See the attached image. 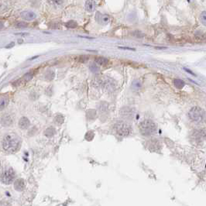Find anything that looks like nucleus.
I'll use <instances>...</instances> for the list:
<instances>
[{"mask_svg":"<svg viewBox=\"0 0 206 206\" xmlns=\"http://www.w3.org/2000/svg\"><path fill=\"white\" fill-rule=\"evenodd\" d=\"M98 110L103 113V112H106L108 109V103L105 102H102L98 104Z\"/></svg>","mask_w":206,"mask_h":206,"instance_id":"19","label":"nucleus"},{"mask_svg":"<svg viewBox=\"0 0 206 206\" xmlns=\"http://www.w3.org/2000/svg\"><path fill=\"white\" fill-rule=\"evenodd\" d=\"M120 115L122 119L128 120H132L134 117L135 113L133 108L128 107V106H125L123 108L120 109Z\"/></svg>","mask_w":206,"mask_h":206,"instance_id":"7","label":"nucleus"},{"mask_svg":"<svg viewBox=\"0 0 206 206\" xmlns=\"http://www.w3.org/2000/svg\"><path fill=\"white\" fill-rule=\"evenodd\" d=\"M113 130L119 137H126L132 133V127L124 121H119L113 125Z\"/></svg>","mask_w":206,"mask_h":206,"instance_id":"3","label":"nucleus"},{"mask_svg":"<svg viewBox=\"0 0 206 206\" xmlns=\"http://www.w3.org/2000/svg\"><path fill=\"white\" fill-rule=\"evenodd\" d=\"M102 87L108 91H113L116 88V82L108 77H103Z\"/></svg>","mask_w":206,"mask_h":206,"instance_id":"6","label":"nucleus"},{"mask_svg":"<svg viewBox=\"0 0 206 206\" xmlns=\"http://www.w3.org/2000/svg\"><path fill=\"white\" fill-rule=\"evenodd\" d=\"M141 87V82L138 79H135L133 82H132V88L133 89H138Z\"/></svg>","mask_w":206,"mask_h":206,"instance_id":"23","label":"nucleus"},{"mask_svg":"<svg viewBox=\"0 0 206 206\" xmlns=\"http://www.w3.org/2000/svg\"><path fill=\"white\" fill-rule=\"evenodd\" d=\"M1 122H2V125L3 126H10L12 124L13 119H12V117L10 114H5L2 116Z\"/></svg>","mask_w":206,"mask_h":206,"instance_id":"10","label":"nucleus"},{"mask_svg":"<svg viewBox=\"0 0 206 206\" xmlns=\"http://www.w3.org/2000/svg\"><path fill=\"white\" fill-rule=\"evenodd\" d=\"M95 60L96 64H98V65H102V66L106 65L108 63V59L104 57H97Z\"/></svg>","mask_w":206,"mask_h":206,"instance_id":"17","label":"nucleus"},{"mask_svg":"<svg viewBox=\"0 0 206 206\" xmlns=\"http://www.w3.org/2000/svg\"><path fill=\"white\" fill-rule=\"evenodd\" d=\"M119 49L121 50H132V51H136L135 48H131V47H118Z\"/></svg>","mask_w":206,"mask_h":206,"instance_id":"29","label":"nucleus"},{"mask_svg":"<svg viewBox=\"0 0 206 206\" xmlns=\"http://www.w3.org/2000/svg\"><path fill=\"white\" fill-rule=\"evenodd\" d=\"M15 189L18 192H22L25 188V182L23 179H17L14 182Z\"/></svg>","mask_w":206,"mask_h":206,"instance_id":"14","label":"nucleus"},{"mask_svg":"<svg viewBox=\"0 0 206 206\" xmlns=\"http://www.w3.org/2000/svg\"><path fill=\"white\" fill-rule=\"evenodd\" d=\"M91 84L94 88L96 89H99L101 87H102L103 84V77H95L92 82H91Z\"/></svg>","mask_w":206,"mask_h":206,"instance_id":"13","label":"nucleus"},{"mask_svg":"<svg viewBox=\"0 0 206 206\" xmlns=\"http://www.w3.org/2000/svg\"><path fill=\"white\" fill-rule=\"evenodd\" d=\"M9 104V98L5 96H2L0 98V107L1 110H3L4 108H6Z\"/></svg>","mask_w":206,"mask_h":206,"instance_id":"15","label":"nucleus"},{"mask_svg":"<svg viewBox=\"0 0 206 206\" xmlns=\"http://www.w3.org/2000/svg\"><path fill=\"white\" fill-rule=\"evenodd\" d=\"M14 46H15L14 42H11V43H10L9 44H7L6 46H5V48H6V49H10V48L13 47Z\"/></svg>","mask_w":206,"mask_h":206,"instance_id":"31","label":"nucleus"},{"mask_svg":"<svg viewBox=\"0 0 206 206\" xmlns=\"http://www.w3.org/2000/svg\"><path fill=\"white\" fill-rule=\"evenodd\" d=\"M139 132L143 136L149 137L157 132V125L151 119H145L139 124Z\"/></svg>","mask_w":206,"mask_h":206,"instance_id":"2","label":"nucleus"},{"mask_svg":"<svg viewBox=\"0 0 206 206\" xmlns=\"http://www.w3.org/2000/svg\"><path fill=\"white\" fill-rule=\"evenodd\" d=\"M1 206H11V205H10L8 201H2V203H1Z\"/></svg>","mask_w":206,"mask_h":206,"instance_id":"33","label":"nucleus"},{"mask_svg":"<svg viewBox=\"0 0 206 206\" xmlns=\"http://www.w3.org/2000/svg\"><path fill=\"white\" fill-rule=\"evenodd\" d=\"M54 77H55V73L53 71H47L46 72L44 78L47 81H52L54 79Z\"/></svg>","mask_w":206,"mask_h":206,"instance_id":"18","label":"nucleus"},{"mask_svg":"<svg viewBox=\"0 0 206 206\" xmlns=\"http://www.w3.org/2000/svg\"><path fill=\"white\" fill-rule=\"evenodd\" d=\"M88 59H89V57H85V56H82V57L80 58L81 62H84V61H86Z\"/></svg>","mask_w":206,"mask_h":206,"instance_id":"32","label":"nucleus"},{"mask_svg":"<svg viewBox=\"0 0 206 206\" xmlns=\"http://www.w3.org/2000/svg\"><path fill=\"white\" fill-rule=\"evenodd\" d=\"M27 23H25V22H17L15 24V27H16V28H19V29H23V28H26V27H27Z\"/></svg>","mask_w":206,"mask_h":206,"instance_id":"24","label":"nucleus"},{"mask_svg":"<svg viewBox=\"0 0 206 206\" xmlns=\"http://www.w3.org/2000/svg\"><path fill=\"white\" fill-rule=\"evenodd\" d=\"M33 77H34L33 73H32V72H28V73H27V74H24L23 77L22 78V79H23V81L24 82H29V81H30V80L33 78Z\"/></svg>","mask_w":206,"mask_h":206,"instance_id":"22","label":"nucleus"},{"mask_svg":"<svg viewBox=\"0 0 206 206\" xmlns=\"http://www.w3.org/2000/svg\"><path fill=\"white\" fill-rule=\"evenodd\" d=\"M48 2L55 5H60L64 3V0H48Z\"/></svg>","mask_w":206,"mask_h":206,"instance_id":"27","label":"nucleus"},{"mask_svg":"<svg viewBox=\"0 0 206 206\" xmlns=\"http://www.w3.org/2000/svg\"><path fill=\"white\" fill-rule=\"evenodd\" d=\"M20 16L27 21H33L36 19V15L35 14V12L31 11V10H25L23 11L20 13Z\"/></svg>","mask_w":206,"mask_h":206,"instance_id":"9","label":"nucleus"},{"mask_svg":"<svg viewBox=\"0 0 206 206\" xmlns=\"http://www.w3.org/2000/svg\"><path fill=\"white\" fill-rule=\"evenodd\" d=\"M30 126V122L28 118L25 117V116L20 118V119H19V126L20 129H22V130H26Z\"/></svg>","mask_w":206,"mask_h":206,"instance_id":"11","label":"nucleus"},{"mask_svg":"<svg viewBox=\"0 0 206 206\" xmlns=\"http://www.w3.org/2000/svg\"><path fill=\"white\" fill-rule=\"evenodd\" d=\"M132 35L134 37H136V38H144V34L143 33L142 31H140V30H134V31L132 33Z\"/></svg>","mask_w":206,"mask_h":206,"instance_id":"21","label":"nucleus"},{"mask_svg":"<svg viewBox=\"0 0 206 206\" xmlns=\"http://www.w3.org/2000/svg\"><path fill=\"white\" fill-rule=\"evenodd\" d=\"M200 19H201V23L203 24L204 26H205L206 27V12L205 11H204V12H202L201 13V15H200Z\"/></svg>","mask_w":206,"mask_h":206,"instance_id":"26","label":"nucleus"},{"mask_svg":"<svg viewBox=\"0 0 206 206\" xmlns=\"http://www.w3.org/2000/svg\"><path fill=\"white\" fill-rule=\"evenodd\" d=\"M54 119H55V122H58V124H61V123L64 122V117H63V115H58L56 116Z\"/></svg>","mask_w":206,"mask_h":206,"instance_id":"28","label":"nucleus"},{"mask_svg":"<svg viewBox=\"0 0 206 206\" xmlns=\"http://www.w3.org/2000/svg\"><path fill=\"white\" fill-rule=\"evenodd\" d=\"M16 34V35H24V36H25V35H28L29 34H28V33H17V34Z\"/></svg>","mask_w":206,"mask_h":206,"instance_id":"34","label":"nucleus"},{"mask_svg":"<svg viewBox=\"0 0 206 206\" xmlns=\"http://www.w3.org/2000/svg\"><path fill=\"white\" fill-rule=\"evenodd\" d=\"M188 116H189L190 119L192 120V121L200 122L201 121H203V119H205V113L201 107L194 106V107L190 109L189 113H188Z\"/></svg>","mask_w":206,"mask_h":206,"instance_id":"4","label":"nucleus"},{"mask_svg":"<svg viewBox=\"0 0 206 206\" xmlns=\"http://www.w3.org/2000/svg\"><path fill=\"white\" fill-rule=\"evenodd\" d=\"M173 83L174 84V86L178 89H181L184 88V86L185 85V82L181 79H178V78H176L173 81Z\"/></svg>","mask_w":206,"mask_h":206,"instance_id":"16","label":"nucleus"},{"mask_svg":"<svg viewBox=\"0 0 206 206\" xmlns=\"http://www.w3.org/2000/svg\"><path fill=\"white\" fill-rule=\"evenodd\" d=\"M2 145H3V150L8 153H16L20 148L21 139L18 135L13 133H10L3 137Z\"/></svg>","mask_w":206,"mask_h":206,"instance_id":"1","label":"nucleus"},{"mask_svg":"<svg viewBox=\"0 0 206 206\" xmlns=\"http://www.w3.org/2000/svg\"><path fill=\"white\" fill-rule=\"evenodd\" d=\"M96 21L98 22V23L102 24V25H106L110 22V16L107 14H102L101 12H97L95 16Z\"/></svg>","mask_w":206,"mask_h":206,"instance_id":"8","label":"nucleus"},{"mask_svg":"<svg viewBox=\"0 0 206 206\" xmlns=\"http://www.w3.org/2000/svg\"><path fill=\"white\" fill-rule=\"evenodd\" d=\"M183 69L185 70V71H186V72H187L188 74H192V75H193V76H196V74H194V72L192 71H191V70H190V69H188V68H186V67H184Z\"/></svg>","mask_w":206,"mask_h":206,"instance_id":"30","label":"nucleus"},{"mask_svg":"<svg viewBox=\"0 0 206 206\" xmlns=\"http://www.w3.org/2000/svg\"><path fill=\"white\" fill-rule=\"evenodd\" d=\"M65 27L69 29H74L78 27V23H77V22L74 21V20H70L65 23Z\"/></svg>","mask_w":206,"mask_h":206,"instance_id":"20","label":"nucleus"},{"mask_svg":"<svg viewBox=\"0 0 206 206\" xmlns=\"http://www.w3.org/2000/svg\"><path fill=\"white\" fill-rule=\"evenodd\" d=\"M95 2L94 0H87L86 3L84 4L85 10H86V11H88V12H93L95 9Z\"/></svg>","mask_w":206,"mask_h":206,"instance_id":"12","label":"nucleus"},{"mask_svg":"<svg viewBox=\"0 0 206 206\" xmlns=\"http://www.w3.org/2000/svg\"><path fill=\"white\" fill-rule=\"evenodd\" d=\"M89 68H90V71L92 73H94V74H98V72H99V67L96 65H95V64H92V65H90Z\"/></svg>","mask_w":206,"mask_h":206,"instance_id":"25","label":"nucleus"},{"mask_svg":"<svg viewBox=\"0 0 206 206\" xmlns=\"http://www.w3.org/2000/svg\"><path fill=\"white\" fill-rule=\"evenodd\" d=\"M16 177V173L12 168H8L4 170V172L2 174L1 176V181L2 183L5 185H10L14 181Z\"/></svg>","mask_w":206,"mask_h":206,"instance_id":"5","label":"nucleus"}]
</instances>
